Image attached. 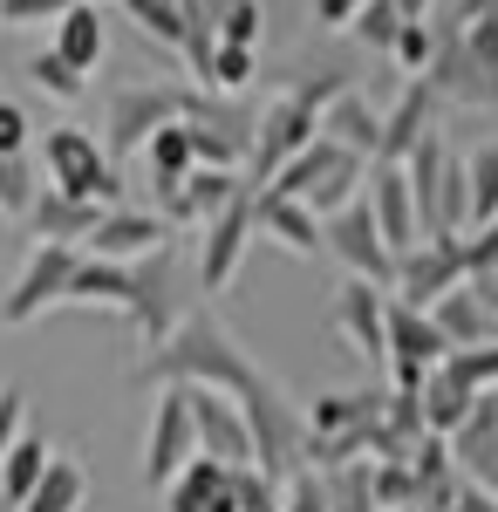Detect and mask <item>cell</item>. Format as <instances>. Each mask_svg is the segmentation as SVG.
I'll use <instances>...</instances> for the list:
<instances>
[{
  "mask_svg": "<svg viewBox=\"0 0 498 512\" xmlns=\"http://www.w3.org/2000/svg\"><path fill=\"white\" fill-rule=\"evenodd\" d=\"M137 383H144V390L192 383V390H219V396H232V403H246V396H260L273 383V369L246 349L219 315L192 308V315H185L151 355H144V362H137Z\"/></svg>",
  "mask_w": 498,
  "mask_h": 512,
  "instance_id": "cell-1",
  "label": "cell"
},
{
  "mask_svg": "<svg viewBox=\"0 0 498 512\" xmlns=\"http://www.w3.org/2000/svg\"><path fill=\"white\" fill-rule=\"evenodd\" d=\"M342 89H348L342 69H314V76H301L294 89H280L267 110H260V137H253L246 178H253V185H273V171H287V164L321 137V110H328Z\"/></svg>",
  "mask_w": 498,
  "mask_h": 512,
  "instance_id": "cell-2",
  "label": "cell"
},
{
  "mask_svg": "<svg viewBox=\"0 0 498 512\" xmlns=\"http://www.w3.org/2000/svg\"><path fill=\"white\" fill-rule=\"evenodd\" d=\"M389 383H369V390H328L307 403V465L314 472H342V465H362L376 451V424H383ZM376 465V458H369Z\"/></svg>",
  "mask_w": 498,
  "mask_h": 512,
  "instance_id": "cell-3",
  "label": "cell"
},
{
  "mask_svg": "<svg viewBox=\"0 0 498 512\" xmlns=\"http://www.w3.org/2000/svg\"><path fill=\"white\" fill-rule=\"evenodd\" d=\"M437 28V21H430ZM423 82L437 89V103L458 110H498V21H464V28H437V55Z\"/></svg>",
  "mask_w": 498,
  "mask_h": 512,
  "instance_id": "cell-4",
  "label": "cell"
},
{
  "mask_svg": "<svg viewBox=\"0 0 498 512\" xmlns=\"http://www.w3.org/2000/svg\"><path fill=\"white\" fill-rule=\"evenodd\" d=\"M41 178L69 198H89V205H123V171H116L110 144L82 123H55L41 137Z\"/></svg>",
  "mask_w": 498,
  "mask_h": 512,
  "instance_id": "cell-5",
  "label": "cell"
},
{
  "mask_svg": "<svg viewBox=\"0 0 498 512\" xmlns=\"http://www.w3.org/2000/svg\"><path fill=\"white\" fill-rule=\"evenodd\" d=\"M362 185H369V158H355L335 137H314L287 171H273V185H260V192H287L328 219V212H342L348 198H362Z\"/></svg>",
  "mask_w": 498,
  "mask_h": 512,
  "instance_id": "cell-6",
  "label": "cell"
},
{
  "mask_svg": "<svg viewBox=\"0 0 498 512\" xmlns=\"http://www.w3.org/2000/svg\"><path fill=\"white\" fill-rule=\"evenodd\" d=\"M410 185H417V205H423V233H471V178H464V158L437 137H423L410 151Z\"/></svg>",
  "mask_w": 498,
  "mask_h": 512,
  "instance_id": "cell-7",
  "label": "cell"
},
{
  "mask_svg": "<svg viewBox=\"0 0 498 512\" xmlns=\"http://www.w3.org/2000/svg\"><path fill=\"white\" fill-rule=\"evenodd\" d=\"M185 110H192V89H178V82H123V89H110V110H103L110 158L144 151L157 130L185 123Z\"/></svg>",
  "mask_w": 498,
  "mask_h": 512,
  "instance_id": "cell-8",
  "label": "cell"
},
{
  "mask_svg": "<svg viewBox=\"0 0 498 512\" xmlns=\"http://www.w3.org/2000/svg\"><path fill=\"white\" fill-rule=\"evenodd\" d=\"M192 151L198 164H219V171H246L253 164V137H260V110H246L239 96H219V89H198L192 82Z\"/></svg>",
  "mask_w": 498,
  "mask_h": 512,
  "instance_id": "cell-9",
  "label": "cell"
},
{
  "mask_svg": "<svg viewBox=\"0 0 498 512\" xmlns=\"http://www.w3.org/2000/svg\"><path fill=\"white\" fill-rule=\"evenodd\" d=\"M192 458H205V451H198L192 390H185V383H164V390H157V410H151V431H144V485L164 492Z\"/></svg>",
  "mask_w": 498,
  "mask_h": 512,
  "instance_id": "cell-10",
  "label": "cell"
},
{
  "mask_svg": "<svg viewBox=\"0 0 498 512\" xmlns=\"http://www.w3.org/2000/svg\"><path fill=\"white\" fill-rule=\"evenodd\" d=\"M444 355H451V342H444L437 315H430V308H410V301H396V294H389V376H383L389 390L417 396Z\"/></svg>",
  "mask_w": 498,
  "mask_h": 512,
  "instance_id": "cell-11",
  "label": "cell"
},
{
  "mask_svg": "<svg viewBox=\"0 0 498 512\" xmlns=\"http://www.w3.org/2000/svg\"><path fill=\"white\" fill-rule=\"evenodd\" d=\"M253 192H260V185H246L219 219H205V226H198V253H192L198 294H226L232 274H239V260H246V246L260 239V226H253Z\"/></svg>",
  "mask_w": 498,
  "mask_h": 512,
  "instance_id": "cell-12",
  "label": "cell"
},
{
  "mask_svg": "<svg viewBox=\"0 0 498 512\" xmlns=\"http://www.w3.org/2000/svg\"><path fill=\"white\" fill-rule=\"evenodd\" d=\"M471 280V260H464V233H423L403 260H396V301H410V308H437L451 287Z\"/></svg>",
  "mask_w": 498,
  "mask_h": 512,
  "instance_id": "cell-13",
  "label": "cell"
},
{
  "mask_svg": "<svg viewBox=\"0 0 498 512\" xmlns=\"http://www.w3.org/2000/svg\"><path fill=\"white\" fill-rule=\"evenodd\" d=\"M328 335L348 342L376 376H389V294L376 280L348 274V287H335V301H328Z\"/></svg>",
  "mask_w": 498,
  "mask_h": 512,
  "instance_id": "cell-14",
  "label": "cell"
},
{
  "mask_svg": "<svg viewBox=\"0 0 498 512\" xmlns=\"http://www.w3.org/2000/svg\"><path fill=\"white\" fill-rule=\"evenodd\" d=\"M76 267H82V246H35L28 267L7 287V301H0V321H7V328H28V321H41L48 308H69Z\"/></svg>",
  "mask_w": 498,
  "mask_h": 512,
  "instance_id": "cell-15",
  "label": "cell"
},
{
  "mask_svg": "<svg viewBox=\"0 0 498 512\" xmlns=\"http://www.w3.org/2000/svg\"><path fill=\"white\" fill-rule=\"evenodd\" d=\"M321 239H328V260H342L355 280L396 287V253L383 246V226H376L369 198H348L342 212H328V219H321Z\"/></svg>",
  "mask_w": 498,
  "mask_h": 512,
  "instance_id": "cell-16",
  "label": "cell"
},
{
  "mask_svg": "<svg viewBox=\"0 0 498 512\" xmlns=\"http://www.w3.org/2000/svg\"><path fill=\"white\" fill-rule=\"evenodd\" d=\"M369 212H376V226H383V246L403 260L410 246L423 239V205H417V185H410V171L403 164H369Z\"/></svg>",
  "mask_w": 498,
  "mask_h": 512,
  "instance_id": "cell-17",
  "label": "cell"
},
{
  "mask_svg": "<svg viewBox=\"0 0 498 512\" xmlns=\"http://www.w3.org/2000/svg\"><path fill=\"white\" fill-rule=\"evenodd\" d=\"M437 110H444V103H437V89L423 76L403 82L383 103V158L376 164H410V151H417L423 137H437Z\"/></svg>",
  "mask_w": 498,
  "mask_h": 512,
  "instance_id": "cell-18",
  "label": "cell"
},
{
  "mask_svg": "<svg viewBox=\"0 0 498 512\" xmlns=\"http://www.w3.org/2000/svg\"><path fill=\"white\" fill-rule=\"evenodd\" d=\"M192 390V383H185ZM192 417H198V451L205 458H219V465H253L260 451H253V424H246V410L219 390H192Z\"/></svg>",
  "mask_w": 498,
  "mask_h": 512,
  "instance_id": "cell-19",
  "label": "cell"
},
{
  "mask_svg": "<svg viewBox=\"0 0 498 512\" xmlns=\"http://www.w3.org/2000/svg\"><path fill=\"white\" fill-rule=\"evenodd\" d=\"M239 472L246 465H219V458H192L157 499L164 512H239Z\"/></svg>",
  "mask_w": 498,
  "mask_h": 512,
  "instance_id": "cell-20",
  "label": "cell"
},
{
  "mask_svg": "<svg viewBox=\"0 0 498 512\" xmlns=\"http://www.w3.org/2000/svg\"><path fill=\"white\" fill-rule=\"evenodd\" d=\"M451 458H458L464 485H478V492L498 499V390L478 396V410L451 431Z\"/></svg>",
  "mask_w": 498,
  "mask_h": 512,
  "instance_id": "cell-21",
  "label": "cell"
},
{
  "mask_svg": "<svg viewBox=\"0 0 498 512\" xmlns=\"http://www.w3.org/2000/svg\"><path fill=\"white\" fill-rule=\"evenodd\" d=\"M253 226H260V239L287 246V253H301V260L328 253V239H321V212L301 205V198H287V192H253Z\"/></svg>",
  "mask_w": 498,
  "mask_h": 512,
  "instance_id": "cell-22",
  "label": "cell"
},
{
  "mask_svg": "<svg viewBox=\"0 0 498 512\" xmlns=\"http://www.w3.org/2000/svg\"><path fill=\"white\" fill-rule=\"evenodd\" d=\"M157 246H171V226L157 219V212H130V205H110L103 212V226L89 233L82 253H96V260H144Z\"/></svg>",
  "mask_w": 498,
  "mask_h": 512,
  "instance_id": "cell-23",
  "label": "cell"
},
{
  "mask_svg": "<svg viewBox=\"0 0 498 512\" xmlns=\"http://www.w3.org/2000/svg\"><path fill=\"white\" fill-rule=\"evenodd\" d=\"M103 212L110 205H89V198H69V192H48L35 198V212H28V239L35 246H89V233L103 226Z\"/></svg>",
  "mask_w": 498,
  "mask_h": 512,
  "instance_id": "cell-24",
  "label": "cell"
},
{
  "mask_svg": "<svg viewBox=\"0 0 498 512\" xmlns=\"http://www.w3.org/2000/svg\"><path fill=\"white\" fill-rule=\"evenodd\" d=\"M69 69H82V76H96L103 69V55H110V14L96 7V0H76L62 21H55V41H48Z\"/></svg>",
  "mask_w": 498,
  "mask_h": 512,
  "instance_id": "cell-25",
  "label": "cell"
},
{
  "mask_svg": "<svg viewBox=\"0 0 498 512\" xmlns=\"http://www.w3.org/2000/svg\"><path fill=\"white\" fill-rule=\"evenodd\" d=\"M321 137H335L348 144L355 158H383V110H376V96H362V89H342L328 110H321Z\"/></svg>",
  "mask_w": 498,
  "mask_h": 512,
  "instance_id": "cell-26",
  "label": "cell"
},
{
  "mask_svg": "<svg viewBox=\"0 0 498 512\" xmlns=\"http://www.w3.org/2000/svg\"><path fill=\"white\" fill-rule=\"evenodd\" d=\"M430 315H437V328H444V342H451V349L498 342V315L485 308V301H478V287H471V280H464V287H451V294H444Z\"/></svg>",
  "mask_w": 498,
  "mask_h": 512,
  "instance_id": "cell-27",
  "label": "cell"
},
{
  "mask_svg": "<svg viewBox=\"0 0 498 512\" xmlns=\"http://www.w3.org/2000/svg\"><path fill=\"white\" fill-rule=\"evenodd\" d=\"M417 403H423V424H430L437 437H451V431L464 424V417L478 410V390L464 383L451 362H437V369H430V383L417 390Z\"/></svg>",
  "mask_w": 498,
  "mask_h": 512,
  "instance_id": "cell-28",
  "label": "cell"
},
{
  "mask_svg": "<svg viewBox=\"0 0 498 512\" xmlns=\"http://www.w3.org/2000/svg\"><path fill=\"white\" fill-rule=\"evenodd\" d=\"M423 437H430V424H423V403L417 396H403V390H389V403H383V424H376V465H389V458H410Z\"/></svg>",
  "mask_w": 498,
  "mask_h": 512,
  "instance_id": "cell-29",
  "label": "cell"
},
{
  "mask_svg": "<svg viewBox=\"0 0 498 512\" xmlns=\"http://www.w3.org/2000/svg\"><path fill=\"white\" fill-rule=\"evenodd\" d=\"M48 465H55V451H48V437L41 431H21V444L0 458V499L21 512L28 506V492H35L41 478H48Z\"/></svg>",
  "mask_w": 498,
  "mask_h": 512,
  "instance_id": "cell-30",
  "label": "cell"
},
{
  "mask_svg": "<svg viewBox=\"0 0 498 512\" xmlns=\"http://www.w3.org/2000/svg\"><path fill=\"white\" fill-rule=\"evenodd\" d=\"M82 499H89V472H82V458L55 451L48 478L28 492V506H21V512H82Z\"/></svg>",
  "mask_w": 498,
  "mask_h": 512,
  "instance_id": "cell-31",
  "label": "cell"
},
{
  "mask_svg": "<svg viewBox=\"0 0 498 512\" xmlns=\"http://www.w3.org/2000/svg\"><path fill=\"white\" fill-rule=\"evenodd\" d=\"M464 178H471V226H492L498 219V137L464 151Z\"/></svg>",
  "mask_w": 498,
  "mask_h": 512,
  "instance_id": "cell-32",
  "label": "cell"
},
{
  "mask_svg": "<svg viewBox=\"0 0 498 512\" xmlns=\"http://www.w3.org/2000/svg\"><path fill=\"white\" fill-rule=\"evenodd\" d=\"M205 14H212V35L232 41V48H260V35H267L260 0H205Z\"/></svg>",
  "mask_w": 498,
  "mask_h": 512,
  "instance_id": "cell-33",
  "label": "cell"
},
{
  "mask_svg": "<svg viewBox=\"0 0 498 512\" xmlns=\"http://www.w3.org/2000/svg\"><path fill=\"white\" fill-rule=\"evenodd\" d=\"M41 192H48V185H41V171H35L28 151H21V158H0V212H7V219L28 226V212H35Z\"/></svg>",
  "mask_w": 498,
  "mask_h": 512,
  "instance_id": "cell-34",
  "label": "cell"
},
{
  "mask_svg": "<svg viewBox=\"0 0 498 512\" xmlns=\"http://www.w3.org/2000/svg\"><path fill=\"white\" fill-rule=\"evenodd\" d=\"M144 158H151V185H157V178H192V171H198L192 123H171V130H157L151 144H144Z\"/></svg>",
  "mask_w": 498,
  "mask_h": 512,
  "instance_id": "cell-35",
  "label": "cell"
},
{
  "mask_svg": "<svg viewBox=\"0 0 498 512\" xmlns=\"http://www.w3.org/2000/svg\"><path fill=\"white\" fill-rule=\"evenodd\" d=\"M123 14L151 41H164L171 55H185V7H178V0H123Z\"/></svg>",
  "mask_w": 498,
  "mask_h": 512,
  "instance_id": "cell-36",
  "label": "cell"
},
{
  "mask_svg": "<svg viewBox=\"0 0 498 512\" xmlns=\"http://www.w3.org/2000/svg\"><path fill=\"white\" fill-rule=\"evenodd\" d=\"M28 82H35L41 96H55V103H82V89H89V76L69 69L55 48H35V55H28Z\"/></svg>",
  "mask_w": 498,
  "mask_h": 512,
  "instance_id": "cell-37",
  "label": "cell"
},
{
  "mask_svg": "<svg viewBox=\"0 0 498 512\" xmlns=\"http://www.w3.org/2000/svg\"><path fill=\"white\" fill-rule=\"evenodd\" d=\"M328 512H383L376 506V465H369V458L328 472Z\"/></svg>",
  "mask_w": 498,
  "mask_h": 512,
  "instance_id": "cell-38",
  "label": "cell"
},
{
  "mask_svg": "<svg viewBox=\"0 0 498 512\" xmlns=\"http://www.w3.org/2000/svg\"><path fill=\"white\" fill-rule=\"evenodd\" d=\"M253 69H260V48H232V41H219V48H212V69L198 76V89H219V96H239V89L253 82Z\"/></svg>",
  "mask_w": 498,
  "mask_h": 512,
  "instance_id": "cell-39",
  "label": "cell"
},
{
  "mask_svg": "<svg viewBox=\"0 0 498 512\" xmlns=\"http://www.w3.org/2000/svg\"><path fill=\"white\" fill-rule=\"evenodd\" d=\"M403 28H410V21H403V7H396V0H369V7L348 21V35L362 41V48H376V55H389Z\"/></svg>",
  "mask_w": 498,
  "mask_h": 512,
  "instance_id": "cell-40",
  "label": "cell"
},
{
  "mask_svg": "<svg viewBox=\"0 0 498 512\" xmlns=\"http://www.w3.org/2000/svg\"><path fill=\"white\" fill-rule=\"evenodd\" d=\"M423 499V478L410 458H389V465H376V506L383 512H417Z\"/></svg>",
  "mask_w": 498,
  "mask_h": 512,
  "instance_id": "cell-41",
  "label": "cell"
},
{
  "mask_svg": "<svg viewBox=\"0 0 498 512\" xmlns=\"http://www.w3.org/2000/svg\"><path fill=\"white\" fill-rule=\"evenodd\" d=\"M444 362H451V369H458V376H464V383H471L478 396H492V390H498V342H478V349H451Z\"/></svg>",
  "mask_w": 498,
  "mask_h": 512,
  "instance_id": "cell-42",
  "label": "cell"
},
{
  "mask_svg": "<svg viewBox=\"0 0 498 512\" xmlns=\"http://www.w3.org/2000/svg\"><path fill=\"white\" fill-rule=\"evenodd\" d=\"M389 55H396V69H403V76H423V69H430V55H437V28H430V21H410V28L396 35Z\"/></svg>",
  "mask_w": 498,
  "mask_h": 512,
  "instance_id": "cell-43",
  "label": "cell"
},
{
  "mask_svg": "<svg viewBox=\"0 0 498 512\" xmlns=\"http://www.w3.org/2000/svg\"><path fill=\"white\" fill-rule=\"evenodd\" d=\"M69 7H76V0H0V28H41V21L55 28Z\"/></svg>",
  "mask_w": 498,
  "mask_h": 512,
  "instance_id": "cell-44",
  "label": "cell"
},
{
  "mask_svg": "<svg viewBox=\"0 0 498 512\" xmlns=\"http://www.w3.org/2000/svg\"><path fill=\"white\" fill-rule=\"evenodd\" d=\"M21 431H28V390L7 383V390H0V458L21 444Z\"/></svg>",
  "mask_w": 498,
  "mask_h": 512,
  "instance_id": "cell-45",
  "label": "cell"
},
{
  "mask_svg": "<svg viewBox=\"0 0 498 512\" xmlns=\"http://www.w3.org/2000/svg\"><path fill=\"white\" fill-rule=\"evenodd\" d=\"M239 512H280V478H267L260 465L239 472Z\"/></svg>",
  "mask_w": 498,
  "mask_h": 512,
  "instance_id": "cell-46",
  "label": "cell"
},
{
  "mask_svg": "<svg viewBox=\"0 0 498 512\" xmlns=\"http://www.w3.org/2000/svg\"><path fill=\"white\" fill-rule=\"evenodd\" d=\"M28 130H35V123H28V110L0 96V158H21V151H28Z\"/></svg>",
  "mask_w": 498,
  "mask_h": 512,
  "instance_id": "cell-47",
  "label": "cell"
},
{
  "mask_svg": "<svg viewBox=\"0 0 498 512\" xmlns=\"http://www.w3.org/2000/svg\"><path fill=\"white\" fill-rule=\"evenodd\" d=\"M464 260H471V274H492V267H498V219L464 233Z\"/></svg>",
  "mask_w": 498,
  "mask_h": 512,
  "instance_id": "cell-48",
  "label": "cell"
},
{
  "mask_svg": "<svg viewBox=\"0 0 498 512\" xmlns=\"http://www.w3.org/2000/svg\"><path fill=\"white\" fill-rule=\"evenodd\" d=\"M464 21H498V0H451V14L437 28H464Z\"/></svg>",
  "mask_w": 498,
  "mask_h": 512,
  "instance_id": "cell-49",
  "label": "cell"
},
{
  "mask_svg": "<svg viewBox=\"0 0 498 512\" xmlns=\"http://www.w3.org/2000/svg\"><path fill=\"white\" fill-rule=\"evenodd\" d=\"M362 7H369V0H314V21H321V28H348Z\"/></svg>",
  "mask_w": 498,
  "mask_h": 512,
  "instance_id": "cell-50",
  "label": "cell"
},
{
  "mask_svg": "<svg viewBox=\"0 0 498 512\" xmlns=\"http://www.w3.org/2000/svg\"><path fill=\"white\" fill-rule=\"evenodd\" d=\"M451 512H498V499H492V492H478V485H464Z\"/></svg>",
  "mask_w": 498,
  "mask_h": 512,
  "instance_id": "cell-51",
  "label": "cell"
},
{
  "mask_svg": "<svg viewBox=\"0 0 498 512\" xmlns=\"http://www.w3.org/2000/svg\"><path fill=\"white\" fill-rule=\"evenodd\" d=\"M471 287H478V301L498 315V267H492V274H471Z\"/></svg>",
  "mask_w": 498,
  "mask_h": 512,
  "instance_id": "cell-52",
  "label": "cell"
},
{
  "mask_svg": "<svg viewBox=\"0 0 498 512\" xmlns=\"http://www.w3.org/2000/svg\"><path fill=\"white\" fill-rule=\"evenodd\" d=\"M396 7H403V21H430V7H437V0H396Z\"/></svg>",
  "mask_w": 498,
  "mask_h": 512,
  "instance_id": "cell-53",
  "label": "cell"
}]
</instances>
